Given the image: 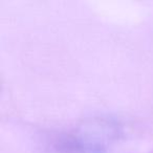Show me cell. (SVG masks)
Here are the masks:
<instances>
[]
</instances>
